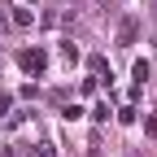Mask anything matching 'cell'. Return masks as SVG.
<instances>
[{
    "instance_id": "obj_7",
    "label": "cell",
    "mask_w": 157,
    "mask_h": 157,
    "mask_svg": "<svg viewBox=\"0 0 157 157\" xmlns=\"http://www.w3.org/2000/svg\"><path fill=\"white\" fill-rule=\"evenodd\" d=\"M61 118H66V122H78V118H83V109H78V105H66Z\"/></svg>"
},
{
    "instance_id": "obj_4",
    "label": "cell",
    "mask_w": 157,
    "mask_h": 157,
    "mask_svg": "<svg viewBox=\"0 0 157 157\" xmlns=\"http://www.w3.org/2000/svg\"><path fill=\"white\" fill-rule=\"evenodd\" d=\"M26 157H57V148H52L48 140H35V144L26 148Z\"/></svg>"
},
{
    "instance_id": "obj_2",
    "label": "cell",
    "mask_w": 157,
    "mask_h": 157,
    "mask_svg": "<svg viewBox=\"0 0 157 157\" xmlns=\"http://www.w3.org/2000/svg\"><path fill=\"white\" fill-rule=\"evenodd\" d=\"M13 26H22V31H26V26H35V13H31V5H17V9H13Z\"/></svg>"
},
{
    "instance_id": "obj_9",
    "label": "cell",
    "mask_w": 157,
    "mask_h": 157,
    "mask_svg": "<svg viewBox=\"0 0 157 157\" xmlns=\"http://www.w3.org/2000/svg\"><path fill=\"white\" fill-rule=\"evenodd\" d=\"M92 118H96V122H109V105L101 101V105H96V109H92Z\"/></svg>"
},
{
    "instance_id": "obj_11",
    "label": "cell",
    "mask_w": 157,
    "mask_h": 157,
    "mask_svg": "<svg viewBox=\"0 0 157 157\" xmlns=\"http://www.w3.org/2000/svg\"><path fill=\"white\" fill-rule=\"evenodd\" d=\"M0 157H17V153H13V148H5V153H0Z\"/></svg>"
},
{
    "instance_id": "obj_5",
    "label": "cell",
    "mask_w": 157,
    "mask_h": 157,
    "mask_svg": "<svg viewBox=\"0 0 157 157\" xmlns=\"http://www.w3.org/2000/svg\"><path fill=\"white\" fill-rule=\"evenodd\" d=\"M61 66H66V70L78 66V48H74V44H61Z\"/></svg>"
},
{
    "instance_id": "obj_6",
    "label": "cell",
    "mask_w": 157,
    "mask_h": 157,
    "mask_svg": "<svg viewBox=\"0 0 157 157\" xmlns=\"http://www.w3.org/2000/svg\"><path fill=\"white\" fill-rule=\"evenodd\" d=\"M131 78H135V87H144V78H148V61H144V57L131 66Z\"/></svg>"
},
{
    "instance_id": "obj_3",
    "label": "cell",
    "mask_w": 157,
    "mask_h": 157,
    "mask_svg": "<svg viewBox=\"0 0 157 157\" xmlns=\"http://www.w3.org/2000/svg\"><path fill=\"white\" fill-rule=\"evenodd\" d=\"M135 31H140V22H135V17H122V31H118V39H122V44H135Z\"/></svg>"
},
{
    "instance_id": "obj_1",
    "label": "cell",
    "mask_w": 157,
    "mask_h": 157,
    "mask_svg": "<svg viewBox=\"0 0 157 157\" xmlns=\"http://www.w3.org/2000/svg\"><path fill=\"white\" fill-rule=\"evenodd\" d=\"M17 66H22L26 74H44L48 70V52L44 48H22V52H17Z\"/></svg>"
},
{
    "instance_id": "obj_8",
    "label": "cell",
    "mask_w": 157,
    "mask_h": 157,
    "mask_svg": "<svg viewBox=\"0 0 157 157\" xmlns=\"http://www.w3.org/2000/svg\"><path fill=\"white\" fill-rule=\"evenodd\" d=\"M9 109H13V96H9V92H0V118H9Z\"/></svg>"
},
{
    "instance_id": "obj_10",
    "label": "cell",
    "mask_w": 157,
    "mask_h": 157,
    "mask_svg": "<svg viewBox=\"0 0 157 157\" xmlns=\"http://www.w3.org/2000/svg\"><path fill=\"white\" fill-rule=\"evenodd\" d=\"M144 131H148V135H157V113H148V122H144Z\"/></svg>"
}]
</instances>
